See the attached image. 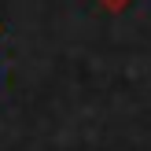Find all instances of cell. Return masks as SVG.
<instances>
[{
    "label": "cell",
    "mask_w": 151,
    "mask_h": 151,
    "mask_svg": "<svg viewBox=\"0 0 151 151\" xmlns=\"http://www.w3.org/2000/svg\"><path fill=\"white\" fill-rule=\"evenodd\" d=\"M103 7H107V11H125V7L133 4V0H100Z\"/></svg>",
    "instance_id": "cell-1"
}]
</instances>
